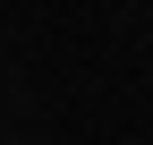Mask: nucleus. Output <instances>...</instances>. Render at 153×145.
I'll use <instances>...</instances> for the list:
<instances>
[]
</instances>
